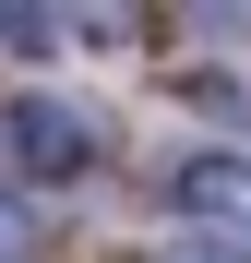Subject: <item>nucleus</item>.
Returning a JSON list of instances; mask_svg holds the SVG:
<instances>
[{
    "mask_svg": "<svg viewBox=\"0 0 251 263\" xmlns=\"http://www.w3.org/2000/svg\"><path fill=\"white\" fill-rule=\"evenodd\" d=\"M96 156V120L60 96H0V192L12 180H60V167Z\"/></svg>",
    "mask_w": 251,
    "mask_h": 263,
    "instance_id": "obj_1",
    "label": "nucleus"
},
{
    "mask_svg": "<svg viewBox=\"0 0 251 263\" xmlns=\"http://www.w3.org/2000/svg\"><path fill=\"white\" fill-rule=\"evenodd\" d=\"M180 203L203 215V228H251V167L239 156H191L180 167Z\"/></svg>",
    "mask_w": 251,
    "mask_h": 263,
    "instance_id": "obj_2",
    "label": "nucleus"
},
{
    "mask_svg": "<svg viewBox=\"0 0 251 263\" xmlns=\"http://www.w3.org/2000/svg\"><path fill=\"white\" fill-rule=\"evenodd\" d=\"M12 239H24V215H12V203H0V251H12Z\"/></svg>",
    "mask_w": 251,
    "mask_h": 263,
    "instance_id": "obj_3",
    "label": "nucleus"
}]
</instances>
